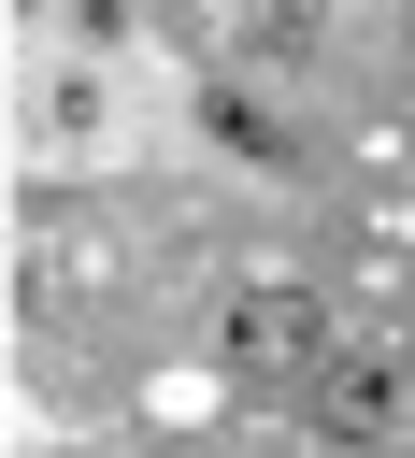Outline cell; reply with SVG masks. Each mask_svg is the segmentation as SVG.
<instances>
[{
    "label": "cell",
    "mask_w": 415,
    "mask_h": 458,
    "mask_svg": "<svg viewBox=\"0 0 415 458\" xmlns=\"http://www.w3.org/2000/svg\"><path fill=\"white\" fill-rule=\"evenodd\" d=\"M229 372L243 386H315L329 372V301L315 286H243L229 301Z\"/></svg>",
    "instance_id": "1"
},
{
    "label": "cell",
    "mask_w": 415,
    "mask_h": 458,
    "mask_svg": "<svg viewBox=\"0 0 415 458\" xmlns=\"http://www.w3.org/2000/svg\"><path fill=\"white\" fill-rule=\"evenodd\" d=\"M301 415H315V444H372V429L401 415V372H386V358H343V344H329V372L301 386Z\"/></svg>",
    "instance_id": "2"
}]
</instances>
